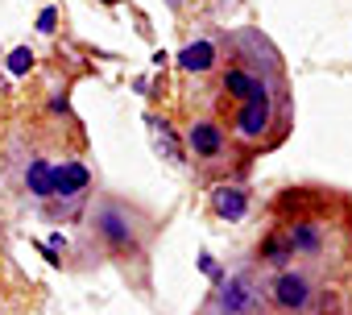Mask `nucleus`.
<instances>
[{
    "label": "nucleus",
    "instance_id": "f257e3e1",
    "mask_svg": "<svg viewBox=\"0 0 352 315\" xmlns=\"http://www.w3.org/2000/svg\"><path fill=\"white\" fill-rule=\"evenodd\" d=\"M286 124H290L286 96H282V100H245V104H236L232 137H236L245 149H270V145L282 141Z\"/></svg>",
    "mask_w": 352,
    "mask_h": 315
},
{
    "label": "nucleus",
    "instance_id": "f03ea898",
    "mask_svg": "<svg viewBox=\"0 0 352 315\" xmlns=\"http://www.w3.org/2000/svg\"><path fill=\"white\" fill-rule=\"evenodd\" d=\"M270 303H274L282 315H307V311H315V307L323 303V290L315 286L311 270L286 265V270H278L274 282H270Z\"/></svg>",
    "mask_w": 352,
    "mask_h": 315
},
{
    "label": "nucleus",
    "instance_id": "7ed1b4c3",
    "mask_svg": "<svg viewBox=\"0 0 352 315\" xmlns=\"http://www.w3.org/2000/svg\"><path fill=\"white\" fill-rule=\"evenodd\" d=\"M133 212L129 208H120V204H104L100 212H96V228H100V237L112 245V249H120V253H137V232H133Z\"/></svg>",
    "mask_w": 352,
    "mask_h": 315
},
{
    "label": "nucleus",
    "instance_id": "20e7f679",
    "mask_svg": "<svg viewBox=\"0 0 352 315\" xmlns=\"http://www.w3.org/2000/svg\"><path fill=\"white\" fill-rule=\"evenodd\" d=\"M187 145L191 153L199 158V162H224V153H228V129H220L216 120H191L187 124Z\"/></svg>",
    "mask_w": 352,
    "mask_h": 315
},
{
    "label": "nucleus",
    "instance_id": "39448f33",
    "mask_svg": "<svg viewBox=\"0 0 352 315\" xmlns=\"http://www.w3.org/2000/svg\"><path fill=\"white\" fill-rule=\"evenodd\" d=\"M212 212H216V216H224V220H241V216L249 212V195H245L241 187L220 183V187L212 191Z\"/></svg>",
    "mask_w": 352,
    "mask_h": 315
},
{
    "label": "nucleus",
    "instance_id": "423d86ee",
    "mask_svg": "<svg viewBox=\"0 0 352 315\" xmlns=\"http://www.w3.org/2000/svg\"><path fill=\"white\" fill-rule=\"evenodd\" d=\"M183 71H195V75H204V71H212L216 63H220V46L216 42H208V38H199L195 46H187L183 50Z\"/></svg>",
    "mask_w": 352,
    "mask_h": 315
},
{
    "label": "nucleus",
    "instance_id": "0eeeda50",
    "mask_svg": "<svg viewBox=\"0 0 352 315\" xmlns=\"http://www.w3.org/2000/svg\"><path fill=\"white\" fill-rule=\"evenodd\" d=\"M30 63H34V58H30V54H25V50H17V54H13V71H25V67H30Z\"/></svg>",
    "mask_w": 352,
    "mask_h": 315
}]
</instances>
